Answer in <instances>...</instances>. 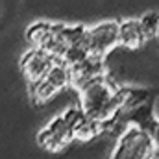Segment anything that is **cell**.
Instances as JSON below:
<instances>
[{"mask_svg": "<svg viewBox=\"0 0 159 159\" xmlns=\"http://www.w3.org/2000/svg\"><path fill=\"white\" fill-rule=\"evenodd\" d=\"M78 107L89 119L104 124L106 128L113 124L120 115L117 106V87L107 80V76L78 89Z\"/></svg>", "mask_w": 159, "mask_h": 159, "instance_id": "obj_1", "label": "cell"}, {"mask_svg": "<svg viewBox=\"0 0 159 159\" xmlns=\"http://www.w3.org/2000/svg\"><path fill=\"white\" fill-rule=\"evenodd\" d=\"M156 156L157 150L152 139V131L131 124L120 133L109 159H156Z\"/></svg>", "mask_w": 159, "mask_h": 159, "instance_id": "obj_2", "label": "cell"}, {"mask_svg": "<svg viewBox=\"0 0 159 159\" xmlns=\"http://www.w3.org/2000/svg\"><path fill=\"white\" fill-rule=\"evenodd\" d=\"M85 41L89 54L93 57L104 59L119 46V22L117 20H102L98 24L87 26Z\"/></svg>", "mask_w": 159, "mask_h": 159, "instance_id": "obj_3", "label": "cell"}, {"mask_svg": "<svg viewBox=\"0 0 159 159\" xmlns=\"http://www.w3.org/2000/svg\"><path fill=\"white\" fill-rule=\"evenodd\" d=\"M69 85H70V72H69V67H65V65H61V63H56L54 69L41 80V81L28 85V93H30V98H32L35 104H46V102H50L52 98H56V96H57L63 89H67Z\"/></svg>", "mask_w": 159, "mask_h": 159, "instance_id": "obj_4", "label": "cell"}, {"mask_svg": "<svg viewBox=\"0 0 159 159\" xmlns=\"http://www.w3.org/2000/svg\"><path fill=\"white\" fill-rule=\"evenodd\" d=\"M35 141L44 152L59 154L72 143V129H70L69 122L63 119V115L59 113L37 131Z\"/></svg>", "mask_w": 159, "mask_h": 159, "instance_id": "obj_5", "label": "cell"}, {"mask_svg": "<svg viewBox=\"0 0 159 159\" xmlns=\"http://www.w3.org/2000/svg\"><path fill=\"white\" fill-rule=\"evenodd\" d=\"M61 115H63V119L69 122V126L72 129V141L91 143V141H94L96 137H100L106 131V126L104 124L89 119L80 107H69Z\"/></svg>", "mask_w": 159, "mask_h": 159, "instance_id": "obj_6", "label": "cell"}, {"mask_svg": "<svg viewBox=\"0 0 159 159\" xmlns=\"http://www.w3.org/2000/svg\"><path fill=\"white\" fill-rule=\"evenodd\" d=\"M56 63L57 61L52 56H48L44 50L30 48L20 57V74L28 81V85H32V83H37V81L44 78L54 69Z\"/></svg>", "mask_w": 159, "mask_h": 159, "instance_id": "obj_7", "label": "cell"}, {"mask_svg": "<svg viewBox=\"0 0 159 159\" xmlns=\"http://www.w3.org/2000/svg\"><path fill=\"white\" fill-rule=\"evenodd\" d=\"M69 72H70V85L76 87V91H78V89H81L83 85H87V83H91V81H94V80L106 76L104 59L89 56V57L83 59L81 63L70 67Z\"/></svg>", "mask_w": 159, "mask_h": 159, "instance_id": "obj_8", "label": "cell"}, {"mask_svg": "<svg viewBox=\"0 0 159 159\" xmlns=\"http://www.w3.org/2000/svg\"><path fill=\"white\" fill-rule=\"evenodd\" d=\"M146 41L148 39L143 34L139 19H126L119 22V46L135 52V50H141Z\"/></svg>", "mask_w": 159, "mask_h": 159, "instance_id": "obj_9", "label": "cell"}, {"mask_svg": "<svg viewBox=\"0 0 159 159\" xmlns=\"http://www.w3.org/2000/svg\"><path fill=\"white\" fill-rule=\"evenodd\" d=\"M150 100V93L146 89L137 87H120L117 89V106L119 113H135L143 109V106Z\"/></svg>", "mask_w": 159, "mask_h": 159, "instance_id": "obj_10", "label": "cell"}, {"mask_svg": "<svg viewBox=\"0 0 159 159\" xmlns=\"http://www.w3.org/2000/svg\"><path fill=\"white\" fill-rule=\"evenodd\" d=\"M52 24L54 22H48V20H35L26 28V39L32 44V48H43L44 46V43L50 37Z\"/></svg>", "mask_w": 159, "mask_h": 159, "instance_id": "obj_11", "label": "cell"}, {"mask_svg": "<svg viewBox=\"0 0 159 159\" xmlns=\"http://www.w3.org/2000/svg\"><path fill=\"white\" fill-rule=\"evenodd\" d=\"M139 24H141L143 34H144V37L148 41L159 35V13H156V11L144 13V15L139 19Z\"/></svg>", "mask_w": 159, "mask_h": 159, "instance_id": "obj_12", "label": "cell"}, {"mask_svg": "<svg viewBox=\"0 0 159 159\" xmlns=\"http://www.w3.org/2000/svg\"><path fill=\"white\" fill-rule=\"evenodd\" d=\"M152 139H154V144H156V150L159 152V122H156V126L152 128Z\"/></svg>", "mask_w": 159, "mask_h": 159, "instance_id": "obj_13", "label": "cell"}, {"mask_svg": "<svg viewBox=\"0 0 159 159\" xmlns=\"http://www.w3.org/2000/svg\"><path fill=\"white\" fill-rule=\"evenodd\" d=\"M157 39H159V35H157Z\"/></svg>", "mask_w": 159, "mask_h": 159, "instance_id": "obj_14", "label": "cell"}]
</instances>
